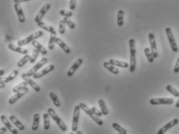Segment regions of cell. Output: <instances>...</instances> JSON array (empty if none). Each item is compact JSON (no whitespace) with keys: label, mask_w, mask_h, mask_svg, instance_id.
<instances>
[{"label":"cell","mask_w":179,"mask_h":134,"mask_svg":"<svg viewBox=\"0 0 179 134\" xmlns=\"http://www.w3.org/2000/svg\"><path fill=\"white\" fill-rule=\"evenodd\" d=\"M129 52H130V62H129V71L131 73L134 72L136 69V64H137V60H136V45L135 41L133 38H130L129 40Z\"/></svg>","instance_id":"cell-1"},{"label":"cell","mask_w":179,"mask_h":134,"mask_svg":"<svg viewBox=\"0 0 179 134\" xmlns=\"http://www.w3.org/2000/svg\"><path fill=\"white\" fill-rule=\"evenodd\" d=\"M43 34H44V32L42 30H39L37 31V32L34 33V34H30L28 37H26V38L23 40H20V41H18L17 44L19 47H23V46L26 45V44H30V43H32L33 41H36L37 39H38L39 37H42Z\"/></svg>","instance_id":"cell-2"},{"label":"cell","mask_w":179,"mask_h":134,"mask_svg":"<svg viewBox=\"0 0 179 134\" xmlns=\"http://www.w3.org/2000/svg\"><path fill=\"white\" fill-rule=\"evenodd\" d=\"M47 113H48L49 116L51 117L52 120H53L54 121L57 123V125H58V127L61 129V130L63 131V132H65V131L67 130L68 128H67L66 124L62 121V119L58 116V115L57 114V112L53 109V108H49L48 109H47Z\"/></svg>","instance_id":"cell-3"},{"label":"cell","mask_w":179,"mask_h":134,"mask_svg":"<svg viewBox=\"0 0 179 134\" xmlns=\"http://www.w3.org/2000/svg\"><path fill=\"white\" fill-rule=\"evenodd\" d=\"M78 105L80 106L81 109L83 110V111H84L86 113V114L89 115V116H90L91 118H92V120H93L94 121H95V123H96L98 125V126H102V125H103V121L101 120L100 117H98V116H95V115L94 114L93 112H92V109H91V108H89L86 104H85L84 102H81V103H79Z\"/></svg>","instance_id":"cell-4"},{"label":"cell","mask_w":179,"mask_h":134,"mask_svg":"<svg viewBox=\"0 0 179 134\" xmlns=\"http://www.w3.org/2000/svg\"><path fill=\"white\" fill-rule=\"evenodd\" d=\"M47 61H48L47 58H46V57H43L42 59H41L40 61H38L35 65H34V67H33L32 68H30L27 72L24 73L25 76H26V77H28V78H30V77H31V76L33 77L36 73L38 72L40 68H42L44 65H46V64L47 63Z\"/></svg>","instance_id":"cell-5"},{"label":"cell","mask_w":179,"mask_h":134,"mask_svg":"<svg viewBox=\"0 0 179 134\" xmlns=\"http://www.w3.org/2000/svg\"><path fill=\"white\" fill-rule=\"evenodd\" d=\"M80 106L78 105H75L74 108V112H73V118H72V124H71V130L72 132H78V121L79 116H80Z\"/></svg>","instance_id":"cell-6"},{"label":"cell","mask_w":179,"mask_h":134,"mask_svg":"<svg viewBox=\"0 0 179 134\" xmlns=\"http://www.w3.org/2000/svg\"><path fill=\"white\" fill-rule=\"evenodd\" d=\"M165 33H166L167 37H168V40L169 41L171 50H172L173 52L176 53V52L178 51V47H177V43H176L175 39H174V35H173L172 30H171V29L170 27H167L165 28Z\"/></svg>","instance_id":"cell-7"},{"label":"cell","mask_w":179,"mask_h":134,"mask_svg":"<svg viewBox=\"0 0 179 134\" xmlns=\"http://www.w3.org/2000/svg\"><path fill=\"white\" fill-rule=\"evenodd\" d=\"M174 99L171 98H153L150 100V104L153 105H172Z\"/></svg>","instance_id":"cell-8"},{"label":"cell","mask_w":179,"mask_h":134,"mask_svg":"<svg viewBox=\"0 0 179 134\" xmlns=\"http://www.w3.org/2000/svg\"><path fill=\"white\" fill-rule=\"evenodd\" d=\"M50 9V5L49 3H46L45 5H44L42 6V8L40 10L39 13H37V16H36L35 19H34V21L36 22L37 23H40L41 22L43 18L44 17V16L46 15V13L49 11V10Z\"/></svg>","instance_id":"cell-9"},{"label":"cell","mask_w":179,"mask_h":134,"mask_svg":"<svg viewBox=\"0 0 179 134\" xmlns=\"http://www.w3.org/2000/svg\"><path fill=\"white\" fill-rule=\"evenodd\" d=\"M149 41H150V50H151V53H153V56L154 58H157L158 57V53H157V44L156 41H155V37L154 34L153 33H150L148 35Z\"/></svg>","instance_id":"cell-10"},{"label":"cell","mask_w":179,"mask_h":134,"mask_svg":"<svg viewBox=\"0 0 179 134\" xmlns=\"http://www.w3.org/2000/svg\"><path fill=\"white\" fill-rule=\"evenodd\" d=\"M55 68L54 65H48V66H47L46 68H44V69H42L41 71H38V72L36 73L35 74H34V76H33V78H34V79H38V78H42V77H44V75H46L47 74H48V73H50V71H54Z\"/></svg>","instance_id":"cell-11"},{"label":"cell","mask_w":179,"mask_h":134,"mask_svg":"<svg viewBox=\"0 0 179 134\" xmlns=\"http://www.w3.org/2000/svg\"><path fill=\"white\" fill-rule=\"evenodd\" d=\"M178 122H179L178 119H174V120H172L171 121H170L169 123L165 124V126H162V127L157 131V134H165L167 131L169 130L170 129H171V128L174 127V126H175L178 123Z\"/></svg>","instance_id":"cell-12"},{"label":"cell","mask_w":179,"mask_h":134,"mask_svg":"<svg viewBox=\"0 0 179 134\" xmlns=\"http://www.w3.org/2000/svg\"><path fill=\"white\" fill-rule=\"evenodd\" d=\"M1 121H2V123L5 125L6 127L13 134L19 133L17 129L12 125V123H10V120H9V119L5 115H2V116H1Z\"/></svg>","instance_id":"cell-13"},{"label":"cell","mask_w":179,"mask_h":134,"mask_svg":"<svg viewBox=\"0 0 179 134\" xmlns=\"http://www.w3.org/2000/svg\"><path fill=\"white\" fill-rule=\"evenodd\" d=\"M82 63H83V59L82 58L77 59V60L74 61V63L72 65H71V68L68 69V72H67V75H68V77H71V76H72L73 74H74V72L77 71L78 68L79 67L82 65Z\"/></svg>","instance_id":"cell-14"},{"label":"cell","mask_w":179,"mask_h":134,"mask_svg":"<svg viewBox=\"0 0 179 134\" xmlns=\"http://www.w3.org/2000/svg\"><path fill=\"white\" fill-rule=\"evenodd\" d=\"M28 92H29V89L26 88V89H25L24 90L18 92V93H16L14 95H13V97H11L10 99H9V104H10V105H13V104H15L19 99H21L23 95H26Z\"/></svg>","instance_id":"cell-15"},{"label":"cell","mask_w":179,"mask_h":134,"mask_svg":"<svg viewBox=\"0 0 179 134\" xmlns=\"http://www.w3.org/2000/svg\"><path fill=\"white\" fill-rule=\"evenodd\" d=\"M14 9H15V10H16V14H17L18 20H19V21L22 23H25V22H26V18H25L24 13H23V9L21 8L20 5H19V4H17V3H15L14 4Z\"/></svg>","instance_id":"cell-16"},{"label":"cell","mask_w":179,"mask_h":134,"mask_svg":"<svg viewBox=\"0 0 179 134\" xmlns=\"http://www.w3.org/2000/svg\"><path fill=\"white\" fill-rule=\"evenodd\" d=\"M21 77H22V78L24 80V81H26V82L28 83V85H29L30 86V87L32 88L35 92H39L40 91H41V87H40L38 85L36 84V83L34 81V80L31 79L30 78H28V77L25 76L24 74H22Z\"/></svg>","instance_id":"cell-17"},{"label":"cell","mask_w":179,"mask_h":134,"mask_svg":"<svg viewBox=\"0 0 179 134\" xmlns=\"http://www.w3.org/2000/svg\"><path fill=\"white\" fill-rule=\"evenodd\" d=\"M37 25H38V26L40 28H42L43 30H44L50 33L51 35H54L56 37V35H57L56 30H55L54 29V27H52L51 26H49V25L46 24V23H44V22H40V23H37Z\"/></svg>","instance_id":"cell-18"},{"label":"cell","mask_w":179,"mask_h":134,"mask_svg":"<svg viewBox=\"0 0 179 134\" xmlns=\"http://www.w3.org/2000/svg\"><path fill=\"white\" fill-rule=\"evenodd\" d=\"M10 120L12 122V123L14 124V126H16V127H17V129H19V130L20 131H23L25 129V126L23 124V123H21V122L19 121V120H18L16 117H15V116H13V115H11L10 116Z\"/></svg>","instance_id":"cell-19"},{"label":"cell","mask_w":179,"mask_h":134,"mask_svg":"<svg viewBox=\"0 0 179 134\" xmlns=\"http://www.w3.org/2000/svg\"><path fill=\"white\" fill-rule=\"evenodd\" d=\"M55 42H56V44H58V45L59 46V47L64 50V51H65V53H71V49H70V47H68V46L67 45V44H65V43L64 42V41H62V39H61V38L56 37V39H55Z\"/></svg>","instance_id":"cell-20"},{"label":"cell","mask_w":179,"mask_h":134,"mask_svg":"<svg viewBox=\"0 0 179 134\" xmlns=\"http://www.w3.org/2000/svg\"><path fill=\"white\" fill-rule=\"evenodd\" d=\"M8 47L10 49V50H13V51L16 52V53H23V54H25V55L28 54V50H26V49L23 48V47H19V46H16L13 44H10L8 45Z\"/></svg>","instance_id":"cell-21"},{"label":"cell","mask_w":179,"mask_h":134,"mask_svg":"<svg viewBox=\"0 0 179 134\" xmlns=\"http://www.w3.org/2000/svg\"><path fill=\"white\" fill-rule=\"evenodd\" d=\"M109 62L112 65H113V66L120 67V68H129V65L127 62L120 61L116 60V59H109Z\"/></svg>","instance_id":"cell-22"},{"label":"cell","mask_w":179,"mask_h":134,"mask_svg":"<svg viewBox=\"0 0 179 134\" xmlns=\"http://www.w3.org/2000/svg\"><path fill=\"white\" fill-rule=\"evenodd\" d=\"M18 74H19V71H18V70H14V71H13V72H12L11 74H10V75L7 76V77H6V78H2V79H1V81H2V82H4V83L10 82V81H12L13 80H14L15 78L17 77Z\"/></svg>","instance_id":"cell-23"},{"label":"cell","mask_w":179,"mask_h":134,"mask_svg":"<svg viewBox=\"0 0 179 134\" xmlns=\"http://www.w3.org/2000/svg\"><path fill=\"white\" fill-rule=\"evenodd\" d=\"M32 45L33 47H35V49H37L39 52L41 53H42L43 55H46L47 53V50L44 48V47L42 46V44H41L38 41H34L32 42Z\"/></svg>","instance_id":"cell-24"},{"label":"cell","mask_w":179,"mask_h":134,"mask_svg":"<svg viewBox=\"0 0 179 134\" xmlns=\"http://www.w3.org/2000/svg\"><path fill=\"white\" fill-rule=\"evenodd\" d=\"M103 66L105 67V68H106L109 71H110L111 73L114 74H118L119 73V70L118 68H116V67L112 65L111 64L109 61H105L103 63Z\"/></svg>","instance_id":"cell-25"},{"label":"cell","mask_w":179,"mask_h":134,"mask_svg":"<svg viewBox=\"0 0 179 134\" xmlns=\"http://www.w3.org/2000/svg\"><path fill=\"white\" fill-rule=\"evenodd\" d=\"M40 120H41V117H40V115L38 113H35L34 116V121H33L32 124V130L33 131H37L39 128V124H40Z\"/></svg>","instance_id":"cell-26"},{"label":"cell","mask_w":179,"mask_h":134,"mask_svg":"<svg viewBox=\"0 0 179 134\" xmlns=\"http://www.w3.org/2000/svg\"><path fill=\"white\" fill-rule=\"evenodd\" d=\"M27 85H28V83L26 82V81H23V82L19 83L18 85L15 86V87L13 88V92H14V93H18V92H21V91L24 90L25 89H26V88H27Z\"/></svg>","instance_id":"cell-27"},{"label":"cell","mask_w":179,"mask_h":134,"mask_svg":"<svg viewBox=\"0 0 179 134\" xmlns=\"http://www.w3.org/2000/svg\"><path fill=\"white\" fill-rule=\"evenodd\" d=\"M98 105H99V107H100L101 112H102V115L103 116H107L109 114V111L108 108H107L106 105H105V102L103 99H100L98 100Z\"/></svg>","instance_id":"cell-28"},{"label":"cell","mask_w":179,"mask_h":134,"mask_svg":"<svg viewBox=\"0 0 179 134\" xmlns=\"http://www.w3.org/2000/svg\"><path fill=\"white\" fill-rule=\"evenodd\" d=\"M50 116H49V114L47 112H44V114H43V119H44V129H45V130H48L49 129H50Z\"/></svg>","instance_id":"cell-29"},{"label":"cell","mask_w":179,"mask_h":134,"mask_svg":"<svg viewBox=\"0 0 179 134\" xmlns=\"http://www.w3.org/2000/svg\"><path fill=\"white\" fill-rule=\"evenodd\" d=\"M123 16H124V12L123 10H119L117 13V25L119 26H123Z\"/></svg>","instance_id":"cell-30"},{"label":"cell","mask_w":179,"mask_h":134,"mask_svg":"<svg viewBox=\"0 0 179 134\" xmlns=\"http://www.w3.org/2000/svg\"><path fill=\"white\" fill-rule=\"evenodd\" d=\"M30 57L31 56H30L29 54H26V55H25L23 57H22V58L17 62L18 68H22V67L24 66V65H26L28 61H30Z\"/></svg>","instance_id":"cell-31"},{"label":"cell","mask_w":179,"mask_h":134,"mask_svg":"<svg viewBox=\"0 0 179 134\" xmlns=\"http://www.w3.org/2000/svg\"><path fill=\"white\" fill-rule=\"evenodd\" d=\"M49 95H50V99H51L52 101H53L54 105L56 107H59L60 105H61V102H60V100H59V99H58L57 94L54 92H50V93H49Z\"/></svg>","instance_id":"cell-32"},{"label":"cell","mask_w":179,"mask_h":134,"mask_svg":"<svg viewBox=\"0 0 179 134\" xmlns=\"http://www.w3.org/2000/svg\"><path fill=\"white\" fill-rule=\"evenodd\" d=\"M112 126H113V129H115V130L117 131L120 134H127V131H126V129H125L124 128L122 127L120 125H119L118 123H113V124H112Z\"/></svg>","instance_id":"cell-33"},{"label":"cell","mask_w":179,"mask_h":134,"mask_svg":"<svg viewBox=\"0 0 179 134\" xmlns=\"http://www.w3.org/2000/svg\"><path fill=\"white\" fill-rule=\"evenodd\" d=\"M144 53H145L146 57H147V59L148 60V61L150 63H153V61H154V57L153 56V53H151V50H150V48L148 47H146L144 48Z\"/></svg>","instance_id":"cell-34"},{"label":"cell","mask_w":179,"mask_h":134,"mask_svg":"<svg viewBox=\"0 0 179 134\" xmlns=\"http://www.w3.org/2000/svg\"><path fill=\"white\" fill-rule=\"evenodd\" d=\"M166 90L168 91V92H170L171 94H172L174 96H175V97H178L179 98V91H177V89H174L173 86H171V85H168L166 86Z\"/></svg>","instance_id":"cell-35"},{"label":"cell","mask_w":179,"mask_h":134,"mask_svg":"<svg viewBox=\"0 0 179 134\" xmlns=\"http://www.w3.org/2000/svg\"><path fill=\"white\" fill-rule=\"evenodd\" d=\"M55 39H56V37L54 35H50V40H49V43H48V48L49 50H52L54 48V44H55Z\"/></svg>","instance_id":"cell-36"},{"label":"cell","mask_w":179,"mask_h":134,"mask_svg":"<svg viewBox=\"0 0 179 134\" xmlns=\"http://www.w3.org/2000/svg\"><path fill=\"white\" fill-rule=\"evenodd\" d=\"M39 53H40V52H39L38 50H37V49H34V50H33V53L30 57V62L31 64H34V62L36 61V60H37Z\"/></svg>","instance_id":"cell-37"},{"label":"cell","mask_w":179,"mask_h":134,"mask_svg":"<svg viewBox=\"0 0 179 134\" xmlns=\"http://www.w3.org/2000/svg\"><path fill=\"white\" fill-rule=\"evenodd\" d=\"M63 20L65 21V24H67L68 26V27L70 28V29H71V30H73V29H74L75 28V24H74V23H73L72 21H71V20H70L69 18H66V17H65L63 19Z\"/></svg>","instance_id":"cell-38"},{"label":"cell","mask_w":179,"mask_h":134,"mask_svg":"<svg viewBox=\"0 0 179 134\" xmlns=\"http://www.w3.org/2000/svg\"><path fill=\"white\" fill-rule=\"evenodd\" d=\"M59 34H64L65 33V23L63 20H62L59 23Z\"/></svg>","instance_id":"cell-39"},{"label":"cell","mask_w":179,"mask_h":134,"mask_svg":"<svg viewBox=\"0 0 179 134\" xmlns=\"http://www.w3.org/2000/svg\"><path fill=\"white\" fill-rule=\"evenodd\" d=\"M59 13L62 16H63L64 17H66V18H69V17H71L72 16V12L71 11H67V10H60Z\"/></svg>","instance_id":"cell-40"},{"label":"cell","mask_w":179,"mask_h":134,"mask_svg":"<svg viewBox=\"0 0 179 134\" xmlns=\"http://www.w3.org/2000/svg\"><path fill=\"white\" fill-rule=\"evenodd\" d=\"M92 112L94 113V114L95 115V116H98V117H100V116H102V112L101 111H99V110L98 109V108H96V107H92Z\"/></svg>","instance_id":"cell-41"},{"label":"cell","mask_w":179,"mask_h":134,"mask_svg":"<svg viewBox=\"0 0 179 134\" xmlns=\"http://www.w3.org/2000/svg\"><path fill=\"white\" fill-rule=\"evenodd\" d=\"M76 7V1L74 0H71L69 2V9L71 10V11L74 10Z\"/></svg>","instance_id":"cell-42"},{"label":"cell","mask_w":179,"mask_h":134,"mask_svg":"<svg viewBox=\"0 0 179 134\" xmlns=\"http://www.w3.org/2000/svg\"><path fill=\"white\" fill-rule=\"evenodd\" d=\"M174 72L175 73V74H177V73L179 72V57H178V58H177V61H176L175 65H174Z\"/></svg>","instance_id":"cell-43"},{"label":"cell","mask_w":179,"mask_h":134,"mask_svg":"<svg viewBox=\"0 0 179 134\" xmlns=\"http://www.w3.org/2000/svg\"><path fill=\"white\" fill-rule=\"evenodd\" d=\"M6 127H1L0 128V134H4L6 132Z\"/></svg>","instance_id":"cell-44"},{"label":"cell","mask_w":179,"mask_h":134,"mask_svg":"<svg viewBox=\"0 0 179 134\" xmlns=\"http://www.w3.org/2000/svg\"><path fill=\"white\" fill-rule=\"evenodd\" d=\"M28 0H14V2L15 3H17V4H19V3H20V2H27Z\"/></svg>","instance_id":"cell-45"},{"label":"cell","mask_w":179,"mask_h":134,"mask_svg":"<svg viewBox=\"0 0 179 134\" xmlns=\"http://www.w3.org/2000/svg\"><path fill=\"white\" fill-rule=\"evenodd\" d=\"M0 84H1V85H0V88H1V89H4V88H5V83L2 82V81H0Z\"/></svg>","instance_id":"cell-46"},{"label":"cell","mask_w":179,"mask_h":134,"mask_svg":"<svg viewBox=\"0 0 179 134\" xmlns=\"http://www.w3.org/2000/svg\"><path fill=\"white\" fill-rule=\"evenodd\" d=\"M175 107H176V108H179V98H178V100H177V102H176V104H175Z\"/></svg>","instance_id":"cell-47"},{"label":"cell","mask_w":179,"mask_h":134,"mask_svg":"<svg viewBox=\"0 0 179 134\" xmlns=\"http://www.w3.org/2000/svg\"><path fill=\"white\" fill-rule=\"evenodd\" d=\"M4 74H5V71H4L3 70H1V71H0V76L2 77Z\"/></svg>","instance_id":"cell-48"},{"label":"cell","mask_w":179,"mask_h":134,"mask_svg":"<svg viewBox=\"0 0 179 134\" xmlns=\"http://www.w3.org/2000/svg\"><path fill=\"white\" fill-rule=\"evenodd\" d=\"M75 134H82V132L81 131H78V132H76Z\"/></svg>","instance_id":"cell-49"},{"label":"cell","mask_w":179,"mask_h":134,"mask_svg":"<svg viewBox=\"0 0 179 134\" xmlns=\"http://www.w3.org/2000/svg\"><path fill=\"white\" fill-rule=\"evenodd\" d=\"M69 134H75V133H74V132H70V133H69Z\"/></svg>","instance_id":"cell-50"},{"label":"cell","mask_w":179,"mask_h":134,"mask_svg":"<svg viewBox=\"0 0 179 134\" xmlns=\"http://www.w3.org/2000/svg\"><path fill=\"white\" fill-rule=\"evenodd\" d=\"M117 134H120V133H117Z\"/></svg>","instance_id":"cell-51"}]
</instances>
